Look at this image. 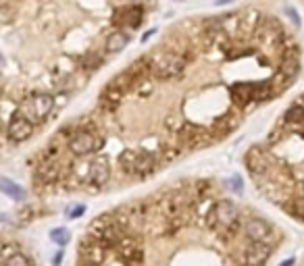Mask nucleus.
<instances>
[{
	"mask_svg": "<svg viewBox=\"0 0 304 266\" xmlns=\"http://www.w3.org/2000/svg\"><path fill=\"white\" fill-rule=\"evenodd\" d=\"M55 109V98L50 94H44V92H38L29 96L27 100H23V104L19 106V113L23 117H27L33 125H38V123H42L50 113H53Z\"/></svg>",
	"mask_w": 304,
	"mask_h": 266,
	"instance_id": "nucleus-2",
	"label": "nucleus"
},
{
	"mask_svg": "<svg viewBox=\"0 0 304 266\" xmlns=\"http://www.w3.org/2000/svg\"><path fill=\"white\" fill-rule=\"evenodd\" d=\"M271 254H273V250L269 243L252 241V245L246 247V252H244V262H246V266H263L269 258H271Z\"/></svg>",
	"mask_w": 304,
	"mask_h": 266,
	"instance_id": "nucleus-7",
	"label": "nucleus"
},
{
	"mask_svg": "<svg viewBox=\"0 0 304 266\" xmlns=\"http://www.w3.org/2000/svg\"><path fill=\"white\" fill-rule=\"evenodd\" d=\"M209 217H213L219 225L231 229V227H235V223L240 221V208L235 206L233 202H229V200H221L219 204L213 206V212Z\"/></svg>",
	"mask_w": 304,
	"mask_h": 266,
	"instance_id": "nucleus-6",
	"label": "nucleus"
},
{
	"mask_svg": "<svg viewBox=\"0 0 304 266\" xmlns=\"http://www.w3.org/2000/svg\"><path fill=\"white\" fill-rule=\"evenodd\" d=\"M111 179V167L107 158H96V161L90 165V173H88V181L92 185L103 187L107 181Z\"/></svg>",
	"mask_w": 304,
	"mask_h": 266,
	"instance_id": "nucleus-9",
	"label": "nucleus"
},
{
	"mask_svg": "<svg viewBox=\"0 0 304 266\" xmlns=\"http://www.w3.org/2000/svg\"><path fill=\"white\" fill-rule=\"evenodd\" d=\"M298 71H300V61L298 59H285L283 65H281V75L285 79H294L298 75Z\"/></svg>",
	"mask_w": 304,
	"mask_h": 266,
	"instance_id": "nucleus-19",
	"label": "nucleus"
},
{
	"mask_svg": "<svg viewBox=\"0 0 304 266\" xmlns=\"http://www.w3.org/2000/svg\"><path fill=\"white\" fill-rule=\"evenodd\" d=\"M5 266H31V262L21 252H13L9 258H5Z\"/></svg>",
	"mask_w": 304,
	"mask_h": 266,
	"instance_id": "nucleus-22",
	"label": "nucleus"
},
{
	"mask_svg": "<svg viewBox=\"0 0 304 266\" xmlns=\"http://www.w3.org/2000/svg\"><path fill=\"white\" fill-rule=\"evenodd\" d=\"M33 133V123L23 117L21 113H15L13 119L9 121V127H7V137L15 144H21V141L29 139Z\"/></svg>",
	"mask_w": 304,
	"mask_h": 266,
	"instance_id": "nucleus-5",
	"label": "nucleus"
},
{
	"mask_svg": "<svg viewBox=\"0 0 304 266\" xmlns=\"http://www.w3.org/2000/svg\"><path fill=\"white\" fill-rule=\"evenodd\" d=\"M98 239L103 241L105 245H117V241L121 239V235H119V229H117V227H113V225H111V227H105L103 231L98 233Z\"/></svg>",
	"mask_w": 304,
	"mask_h": 266,
	"instance_id": "nucleus-18",
	"label": "nucleus"
},
{
	"mask_svg": "<svg viewBox=\"0 0 304 266\" xmlns=\"http://www.w3.org/2000/svg\"><path fill=\"white\" fill-rule=\"evenodd\" d=\"M215 3H217V5H229L231 0H215Z\"/></svg>",
	"mask_w": 304,
	"mask_h": 266,
	"instance_id": "nucleus-30",
	"label": "nucleus"
},
{
	"mask_svg": "<svg viewBox=\"0 0 304 266\" xmlns=\"http://www.w3.org/2000/svg\"><path fill=\"white\" fill-rule=\"evenodd\" d=\"M98 146H103V139H98L92 131H86V129L75 131L69 139V150L75 156H86V154L94 152Z\"/></svg>",
	"mask_w": 304,
	"mask_h": 266,
	"instance_id": "nucleus-4",
	"label": "nucleus"
},
{
	"mask_svg": "<svg viewBox=\"0 0 304 266\" xmlns=\"http://www.w3.org/2000/svg\"><path fill=\"white\" fill-rule=\"evenodd\" d=\"M246 167H248L250 173H255V175H261V173L267 171V158H265L261 148H252L246 154Z\"/></svg>",
	"mask_w": 304,
	"mask_h": 266,
	"instance_id": "nucleus-14",
	"label": "nucleus"
},
{
	"mask_svg": "<svg viewBox=\"0 0 304 266\" xmlns=\"http://www.w3.org/2000/svg\"><path fill=\"white\" fill-rule=\"evenodd\" d=\"M15 17H17V11L11 7V5H3V7H0V21H3L5 25H9L13 19H15Z\"/></svg>",
	"mask_w": 304,
	"mask_h": 266,
	"instance_id": "nucleus-23",
	"label": "nucleus"
},
{
	"mask_svg": "<svg viewBox=\"0 0 304 266\" xmlns=\"http://www.w3.org/2000/svg\"><path fill=\"white\" fill-rule=\"evenodd\" d=\"M115 23L121 27H138L142 23L140 7H121L115 11Z\"/></svg>",
	"mask_w": 304,
	"mask_h": 266,
	"instance_id": "nucleus-8",
	"label": "nucleus"
},
{
	"mask_svg": "<svg viewBox=\"0 0 304 266\" xmlns=\"http://www.w3.org/2000/svg\"><path fill=\"white\" fill-rule=\"evenodd\" d=\"M129 42V35L121 29L113 31L109 38H107V52H111V55H115V52H121Z\"/></svg>",
	"mask_w": 304,
	"mask_h": 266,
	"instance_id": "nucleus-16",
	"label": "nucleus"
},
{
	"mask_svg": "<svg viewBox=\"0 0 304 266\" xmlns=\"http://www.w3.org/2000/svg\"><path fill=\"white\" fill-rule=\"evenodd\" d=\"M179 137H181L183 144H188V146L194 148V146H198L202 141V137H207V131L192 125V123H185V125H181V129H179Z\"/></svg>",
	"mask_w": 304,
	"mask_h": 266,
	"instance_id": "nucleus-12",
	"label": "nucleus"
},
{
	"mask_svg": "<svg viewBox=\"0 0 304 266\" xmlns=\"http://www.w3.org/2000/svg\"><path fill=\"white\" fill-rule=\"evenodd\" d=\"M0 187H3V191L7 193V196H11L13 200H23L25 198V191L17 185V183H13L11 179H7V177H3L0 179Z\"/></svg>",
	"mask_w": 304,
	"mask_h": 266,
	"instance_id": "nucleus-17",
	"label": "nucleus"
},
{
	"mask_svg": "<svg viewBox=\"0 0 304 266\" xmlns=\"http://www.w3.org/2000/svg\"><path fill=\"white\" fill-rule=\"evenodd\" d=\"M283 119H285V123H302L304 121V106L302 104H292L288 111H285V115H283Z\"/></svg>",
	"mask_w": 304,
	"mask_h": 266,
	"instance_id": "nucleus-20",
	"label": "nucleus"
},
{
	"mask_svg": "<svg viewBox=\"0 0 304 266\" xmlns=\"http://www.w3.org/2000/svg\"><path fill=\"white\" fill-rule=\"evenodd\" d=\"M83 212H86V206L79 204V206H75V208H71V210H69V219H79V217L83 215Z\"/></svg>",
	"mask_w": 304,
	"mask_h": 266,
	"instance_id": "nucleus-27",
	"label": "nucleus"
},
{
	"mask_svg": "<svg viewBox=\"0 0 304 266\" xmlns=\"http://www.w3.org/2000/svg\"><path fill=\"white\" fill-rule=\"evenodd\" d=\"M119 163L127 173L146 175L155 169V156L150 152H144V150H125L119 156Z\"/></svg>",
	"mask_w": 304,
	"mask_h": 266,
	"instance_id": "nucleus-3",
	"label": "nucleus"
},
{
	"mask_svg": "<svg viewBox=\"0 0 304 266\" xmlns=\"http://www.w3.org/2000/svg\"><path fill=\"white\" fill-rule=\"evenodd\" d=\"M50 239H53L55 243H59V245H65L67 241H69V231L67 229H55V231H50Z\"/></svg>",
	"mask_w": 304,
	"mask_h": 266,
	"instance_id": "nucleus-24",
	"label": "nucleus"
},
{
	"mask_svg": "<svg viewBox=\"0 0 304 266\" xmlns=\"http://www.w3.org/2000/svg\"><path fill=\"white\" fill-rule=\"evenodd\" d=\"M36 175H38V179H42L44 183H55L61 177V167L55 161H46L36 169Z\"/></svg>",
	"mask_w": 304,
	"mask_h": 266,
	"instance_id": "nucleus-15",
	"label": "nucleus"
},
{
	"mask_svg": "<svg viewBox=\"0 0 304 266\" xmlns=\"http://www.w3.org/2000/svg\"><path fill=\"white\" fill-rule=\"evenodd\" d=\"M246 235L250 241H267L273 235V229L263 219H250L246 223Z\"/></svg>",
	"mask_w": 304,
	"mask_h": 266,
	"instance_id": "nucleus-10",
	"label": "nucleus"
},
{
	"mask_svg": "<svg viewBox=\"0 0 304 266\" xmlns=\"http://www.w3.org/2000/svg\"><path fill=\"white\" fill-rule=\"evenodd\" d=\"M235 125H238V119H235V115H223L221 119H217L215 121V127L219 129V131H231Z\"/></svg>",
	"mask_w": 304,
	"mask_h": 266,
	"instance_id": "nucleus-21",
	"label": "nucleus"
},
{
	"mask_svg": "<svg viewBox=\"0 0 304 266\" xmlns=\"http://www.w3.org/2000/svg\"><path fill=\"white\" fill-rule=\"evenodd\" d=\"M294 262H296L294 258H288V260H285V262H281L279 266H294Z\"/></svg>",
	"mask_w": 304,
	"mask_h": 266,
	"instance_id": "nucleus-29",
	"label": "nucleus"
},
{
	"mask_svg": "<svg viewBox=\"0 0 304 266\" xmlns=\"http://www.w3.org/2000/svg\"><path fill=\"white\" fill-rule=\"evenodd\" d=\"M285 13H288V17H290V19H292L296 25L300 23V19H298V15H296V11H294V9H285Z\"/></svg>",
	"mask_w": 304,
	"mask_h": 266,
	"instance_id": "nucleus-28",
	"label": "nucleus"
},
{
	"mask_svg": "<svg viewBox=\"0 0 304 266\" xmlns=\"http://www.w3.org/2000/svg\"><path fill=\"white\" fill-rule=\"evenodd\" d=\"M81 256L83 262L88 266H100L105 262V243L103 241H92V243H83L81 241Z\"/></svg>",
	"mask_w": 304,
	"mask_h": 266,
	"instance_id": "nucleus-11",
	"label": "nucleus"
},
{
	"mask_svg": "<svg viewBox=\"0 0 304 266\" xmlns=\"http://www.w3.org/2000/svg\"><path fill=\"white\" fill-rule=\"evenodd\" d=\"M231 98L238 106H248L250 100H255V85L250 83H235L231 87Z\"/></svg>",
	"mask_w": 304,
	"mask_h": 266,
	"instance_id": "nucleus-13",
	"label": "nucleus"
},
{
	"mask_svg": "<svg viewBox=\"0 0 304 266\" xmlns=\"http://www.w3.org/2000/svg\"><path fill=\"white\" fill-rule=\"evenodd\" d=\"M100 63H103V59L98 55H88L86 59H81V67H86V69H96V67H100Z\"/></svg>",
	"mask_w": 304,
	"mask_h": 266,
	"instance_id": "nucleus-25",
	"label": "nucleus"
},
{
	"mask_svg": "<svg viewBox=\"0 0 304 266\" xmlns=\"http://www.w3.org/2000/svg\"><path fill=\"white\" fill-rule=\"evenodd\" d=\"M185 61L177 52H159L150 59V73L157 79H173L181 73Z\"/></svg>",
	"mask_w": 304,
	"mask_h": 266,
	"instance_id": "nucleus-1",
	"label": "nucleus"
},
{
	"mask_svg": "<svg viewBox=\"0 0 304 266\" xmlns=\"http://www.w3.org/2000/svg\"><path fill=\"white\" fill-rule=\"evenodd\" d=\"M229 187H231L235 193H242V189H244V185H242V177H240V175H233L231 179H229Z\"/></svg>",
	"mask_w": 304,
	"mask_h": 266,
	"instance_id": "nucleus-26",
	"label": "nucleus"
}]
</instances>
